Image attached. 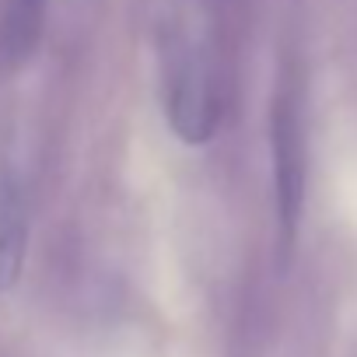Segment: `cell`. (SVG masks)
Instances as JSON below:
<instances>
[{
	"label": "cell",
	"instance_id": "cell-1",
	"mask_svg": "<svg viewBox=\"0 0 357 357\" xmlns=\"http://www.w3.org/2000/svg\"><path fill=\"white\" fill-rule=\"evenodd\" d=\"M158 88H161V112L172 133L186 147H204L218 133V84L214 67L197 36L183 25L158 29Z\"/></svg>",
	"mask_w": 357,
	"mask_h": 357
},
{
	"label": "cell",
	"instance_id": "cell-2",
	"mask_svg": "<svg viewBox=\"0 0 357 357\" xmlns=\"http://www.w3.org/2000/svg\"><path fill=\"white\" fill-rule=\"evenodd\" d=\"M270 190H273V228L277 245L287 256L301 231L305 190H308V133H305V105L301 88L291 74H280L270 98Z\"/></svg>",
	"mask_w": 357,
	"mask_h": 357
},
{
	"label": "cell",
	"instance_id": "cell-3",
	"mask_svg": "<svg viewBox=\"0 0 357 357\" xmlns=\"http://www.w3.org/2000/svg\"><path fill=\"white\" fill-rule=\"evenodd\" d=\"M29 231H32V211H29V186L18 161L11 154L0 158V291L18 284L29 256Z\"/></svg>",
	"mask_w": 357,
	"mask_h": 357
},
{
	"label": "cell",
	"instance_id": "cell-4",
	"mask_svg": "<svg viewBox=\"0 0 357 357\" xmlns=\"http://www.w3.org/2000/svg\"><path fill=\"white\" fill-rule=\"evenodd\" d=\"M50 0H4L0 8V60L4 67H25L46 36Z\"/></svg>",
	"mask_w": 357,
	"mask_h": 357
}]
</instances>
